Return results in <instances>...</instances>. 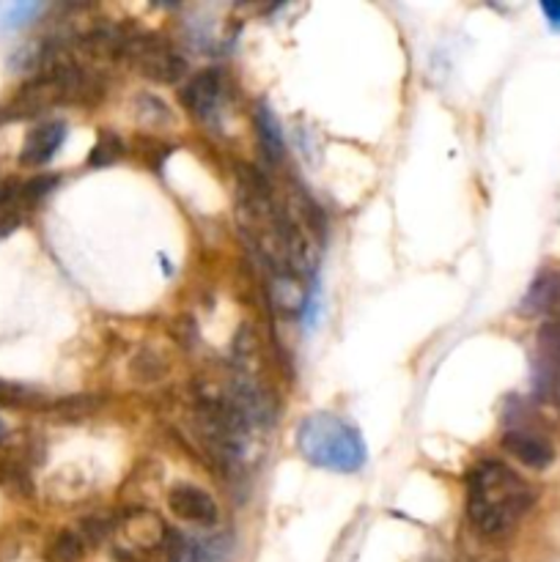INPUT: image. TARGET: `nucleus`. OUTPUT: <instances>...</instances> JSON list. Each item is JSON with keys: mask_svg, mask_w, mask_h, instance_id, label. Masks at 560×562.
<instances>
[{"mask_svg": "<svg viewBox=\"0 0 560 562\" xmlns=\"http://www.w3.org/2000/svg\"><path fill=\"white\" fill-rule=\"evenodd\" d=\"M121 53L143 77L154 82H168L170 86V82H179L187 71V60L181 58L179 49L157 33L126 36Z\"/></svg>", "mask_w": 560, "mask_h": 562, "instance_id": "7ed1b4c3", "label": "nucleus"}, {"mask_svg": "<svg viewBox=\"0 0 560 562\" xmlns=\"http://www.w3.org/2000/svg\"><path fill=\"white\" fill-rule=\"evenodd\" d=\"M38 11H42V5H38V3H16V5H11V9L5 11V16H3V27H5V31H11V27L25 25V22L31 20V16H36Z\"/></svg>", "mask_w": 560, "mask_h": 562, "instance_id": "dca6fc26", "label": "nucleus"}, {"mask_svg": "<svg viewBox=\"0 0 560 562\" xmlns=\"http://www.w3.org/2000/svg\"><path fill=\"white\" fill-rule=\"evenodd\" d=\"M536 349L541 355V362L560 368V318H549L538 327Z\"/></svg>", "mask_w": 560, "mask_h": 562, "instance_id": "4468645a", "label": "nucleus"}, {"mask_svg": "<svg viewBox=\"0 0 560 562\" xmlns=\"http://www.w3.org/2000/svg\"><path fill=\"white\" fill-rule=\"evenodd\" d=\"M533 503L536 492L530 483L503 461L483 459L467 475V521L483 541L511 536Z\"/></svg>", "mask_w": 560, "mask_h": 562, "instance_id": "f257e3e1", "label": "nucleus"}, {"mask_svg": "<svg viewBox=\"0 0 560 562\" xmlns=\"http://www.w3.org/2000/svg\"><path fill=\"white\" fill-rule=\"evenodd\" d=\"M533 395H536L538 404L560 412V368L538 362L536 371H533Z\"/></svg>", "mask_w": 560, "mask_h": 562, "instance_id": "ddd939ff", "label": "nucleus"}, {"mask_svg": "<svg viewBox=\"0 0 560 562\" xmlns=\"http://www.w3.org/2000/svg\"><path fill=\"white\" fill-rule=\"evenodd\" d=\"M541 14L547 16V22L555 27V31H560V0H544Z\"/></svg>", "mask_w": 560, "mask_h": 562, "instance_id": "f3484780", "label": "nucleus"}, {"mask_svg": "<svg viewBox=\"0 0 560 562\" xmlns=\"http://www.w3.org/2000/svg\"><path fill=\"white\" fill-rule=\"evenodd\" d=\"M294 445L307 464L318 467V470L338 472V475L360 472L368 459L360 431L346 420H340V417L329 415V412L307 415L296 426Z\"/></svg>", "mask_w": 560, "mask_h": 562, "instance_id": "f03ea898", "label": "nucleus"}, {"mask_svg": "<svg viewBox=\"0 0 560 562\" xmlns=\"http://www.w3.org/2000/svg\"><path fill=\"white\" fill-rule=\"evenodd\" d=\"M256 132H258V143H261L269 162H280V159L285 157L283 135H280L278 119H275V113L267 108V104L256 108Z\"/></svg>", "mask_w": 560, "mask_h": 562, "instance_id": "9b49d317", "label": "nucleus"}, {"mask_svg": "<svg viewBox=\"0 0 560 562\" xmlns=\"http://www.w3.org/2000/svg\"><path fill=\"white\" fill-rule=\"evenodd\" d=\"M500 442H503L505 453L519 461L522 467H527V470H549L555 461L552 442L538 431H530V428H508Z\"/></svg>", "mask_w": 560, "mask_h": 562, "instance_id": "0eeeda50", "label": "nucleus"}, {"mask_svg": "<svg viewBox=\"0 0 560 562\" xmlns=\"http://www.w3.org/2000/svg\"><path fill=\"white\" fill-rule=\"evenodd\" d=\"M269 296H272L275 307L283 313H305L307 305V291L302 283V274L289 272V269H278L269 272Z\"/></svg>", "mask_w": 560, "mask_h": 562, "instance_id": "1a4fd4ad", "label": "nucleus"}, {"mask_svg": "<svg viewBox=\"0 0 560 562\" xmlns=\"http://www.w3.org/2000/svg\"><path fill=\"white\" fill-rule=\"evenodd\" d=\"M5 192H9V190H5V187H0V198H5Z\"/></svg>", "mask_w": 560, "mask_h": 562, "instance_id": "a211bd4d", "label": "nucleus"}, {"mask_svg": "<svg viewBox=\"0 0 560 562\" xmlns=\"http://www.w3.org/2000/svg\"><path fill=\"white\" fill-rule=\"evenodd\" d=\"M522 313L525 316H538V313H552L560 318V272H544L536 283L530 285L527 296L522 300Z\"/></svg>", "mask_w": 560, "mask_h": 562, "instance_id": "9d476101", "label": "nucleus"}, {"mask_svg": "<svg viewBox=\"0 0 560 562\" xmlns=\"http://www.w3.org/2000/svg\"><path fill=\"white\" fill-rule=\"evenodd\" d=\"M115 536H119L115 560L141 562V558H146V554L165 549L170 532L154 510L135 505V508H130L121 516V521L115 525Z\"/></svg>", "mask_w": 560, "mask_h": 562, "instance_id": "20e7f679", "label": "nucleus"}, {"mask_svg": "<svg viewBox=\"0 0 560 562\" xmlns=\"http://www.w3.org/2000/svg\"><path fill=\"white\" fill-rule=\"evenodd\" d=\"M66 140V124L64 121H42L33 126L25 135L20 148V162L27 168H42L49 159L58 154V148Z\"/></svg>", "mask_w": 560, "mask_h": 562, "instance_id": "6e6552de", "label": "nucleus"}, {"mask_svg": "<svg viewBox=\"0 0 560 562\" xmlns=\"http://www.w3.org/2000/svg\"><path fill=\"white\" fill-rule=\"evenodd\" d=\"M168 508L179 521L190 527L217 525V503L209 492L192 483H176L168 492Z\"/></svg>", "mask_w": 560, "mask_h": 562, "instance_id": "39448f33", "label": "nucleus"}, {"mask_svg": "<svg viewBox=\"0 0 560 562\" xmlns=\"http://www.w3.org/2000/svg\"><path fill=\"white\" fill-rule=\"evenodd\" d=\"M86 538L80 530H60L49 538L47 549H44V560L47 562H82L86 558Z\"/></svg>", "mask_w": 560, "mask_h": 562, "instance_id": "f8f14e48", "label": "nucleus"}, {"mask_svg": "<svg viewBox=\"0 0 560 562\" xmlns=\"http://www.w3.org/2000/svg\"><path fill=\"white\" fill-rule=\"evenodd\" d=\"M220 99H223V80H220L217 69L198 71L181 88V104H184L187 113L206 121V124H214V119H217Z\"/></svg>", "mask_w": 560, "mask_h": 562, "instance_id": "423d86ee", "label": "nucleus"}, {"mask_svg": "<svg viewBox=\"0 0 560 562\" xmlns=\"http://www.w3.org/2000/svg\"><path fill=\"white\" fill-rule=\"evenodd\" d=\"M121 154H124V143L115 132L102 130L97 137V146L91 148V157H88V165L91 168H108V165L119 162Z\"/></svg>", "mask_w": 560, "mask_h": 562, "instance_id": "2eb2a0df", "label": "nucleus"}]
</instances>
